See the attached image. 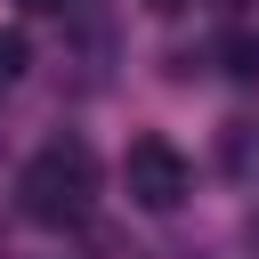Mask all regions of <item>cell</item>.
Returning a JSON list of instances; mask_svg holds the SVG:
<instances>
[{"instance_id":"cell-4","label":"cell","mask_w":259,"mask_h":259,"mask_svg":"<svg viewBox=\"0 0 259 259\" xmlns=\"http://www.w3.org/2000/svg\"><path fill=\"white\" fill-rule=\"evenodd\" d=\"M24 65H32L24 32H0V89H8V81H24Z\"/></svg>"},{"instance_id":"cell-1","label":"cell","mask_w":259,"mask_h":259,"mask_svg":"<svg viewBox=\"0 0 259 259\" xmlns=\"http://www.w3.org/2000/svg\"><path fill=\"white\" fill-rule=\"evenodd\" d=\"M89 194H97V154L81 138H49L16 170V210L32 227H81L89 219Z\"/></svg>"},{"instance_id":"cell-5","label":"cell","mask_w":259,"mask_h":259,"mask_svg":"<svg viewBox=\"0 0 259 259\" xmlns=\"http://www.w3.org/2000/svg\"><path fill=\"white\" fill-rule=\"evenodd\" d=\"M24 8H32V16H65L73 0H24Z\"/></svg>"},{"instance_id":"cell-2","label":"cell","mask_w":259,"mask_h":259,"mask_svg":"<svg viewBox=\"0 0 259 259\" xmlns=\"http://www.w3.org/2000/svg\"><path fill=\"white\" fill-rule=\"evenodd\" d=\"M121 186H130V202L138 210H178L186 202V186H194V170H186V154L170 146V138H130V154H121Z\"/></svg>"},{"instance_id":"cell-3","label":"cell","mask_w":259,"mask_h":259,"mask_svg":"<svg viewBox=\"0 0 259 259\" xmlns=\"http://www.w3.org/2000/svg\"><path fill=\"white\" fill-rule=\"evenodd\" d=\"M219 65H227L235 81H259V32H227V40H219Z\"/></svg>"}]
</instances>
